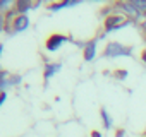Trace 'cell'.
<instances>
[{"label": "cell", "mask_w": 146, "mask_h": 137, "mask_svg": "<svg viewBox=\"0 0 146 137\" xmlns=\"http://www.w3.org/2000/svg\"><path fill=\"white\" fill-rule=\"evenodd\" d=\"M129 24H132L131 19H127V17L122 16V14L113 12V14H110L108 17H105V21H103V34H108V33H112V31L122 29V28H125V26H129Z\"/></svg>", "instance_id": "cell-1"}, {"label": "cell", "mask_w": 146, "mask_h": 137, "mask_svg": "<svg viewBox=\"0 0 146 137\" xmlns=\"http://www.w3.org/2000/svg\"><path fill=\"white\" fill-rule=\"evenodd\" d=\"M132 55V46H125L120 41H108L105 50H103V57L105 58H117V57H131Z\"/></svg>", "instance_id": "cell-2"}, {"label": "cell", "mask_w": 146, "mask_h": 137, "mask_svg": "<svg viewBox=\"0 0 146 137\" xmlns=\"http://www.w3.org/2000/svg\"><path fill=\"white\" fill-rule=\"evenodd\" d=\"M67 41H72L69 36H65V34H60V33H53V34H50L48 38H46V41H45V48L48 50V51H57L62 45H65Z\"/></svg>", "instance_id": "cell-3"}, {"label": "cell", "mask_w": 146, "mask_h": 137, "mask_svg": "<svg viewBox=\"0 0 146 137\" xmlns=\"http://www.w3.org/2000/svg\"><path fill=\"white\" fill-rule=\"evenodd\" d=\"M9 26H12L14 34H16V33H23V31H26V29L29 28V17H28V14H19V16L14 19V22L9 24Z\"/></svg>", "instance_id": "cell-4"}, {"label": "cell", "mask_w": 146, "mask_h": 137, "mask_svg": "<svg viewBox=\"0 0 146 137\" xmlns=\"http://www.w3.org/2000/svg\"><path fill=\"white\" fill-rule=\"evenodd\" d=\"M96 46H98V38L86 41V46L83 50V58L86 62H93L96 58Z\"/></svg>", "instance_id": "cell-5"}, {"label": "cell", "mask_w": 146, "mask_h": 137, "mask_svg": "<svg viewBox=\"0 0 146 137\" xmlns=\"http://www.w3.org/2000/svg\"><path fill=\"white\" fill-rule=\"evenodd\" d=\"M60 70H62V63H60V62H46L45 70H43V79L48 81V79H52L55 74H58Z\"/></svg>", "instance_id": "cell-6"}, {"label": "cell", "mask_w": 146, "mask_h": 137, "mask_svg": "<svg viewBox=\"0 0 146 137\" xmlns=\"http://www.w3.org/2000/svg\"><path fill=\"white\" fill-rule=\"evenodd\" d=\"M74 5H79V0H58V2H50L46 5L48 11L52 12H57L60 9H65V7H74Z\"/></svg>", "instance_id": "cell-7"}, {"label": "cell", "mask_w": 146, "mask_h": 137, "mask_svg": "<svg viewBox=\"0 0 146 137\" xmlns=\"http://www.w3.org/2000/svg\"><path fill=\"white\" fill-rule=\"evenodd\" d=\"M14 9L19 14H28V11L33 9V2H31V0H16V2H14Z\"/></svg>", "instance_id": "cell-8"}, {"label": "cell", "mask_w": 146, "mask_h": 137, "mask_svg": "<svg viewBox=\"0 0 146 137\" xmlns=\"http://www.w3.org/2000/svg\"><path fill=\"white\" fill-rule=\"evenodd\" d=\"M100 117H102V122H103V127L105 128H112L113 127V118L110 117V113H108L107 108H102L100 110Z\"/></svg>", "instance_id": "cell-9"}, {"label": "cell", "mask_w": 146, "mask_h": 137, "mask_svg": "<svg viewBox=\"0 0 146 137\" xmlns=\"http://www.w3.org/2000/svg\"><path fill=\"white\" fill-rule=\"evenodd\" d=\"M131 4L141 12V14H144L146 16V0H131Z\"/></svg>", "instance_id": "cell-10"}, {"label": "cell", "mask_w": 146, "mask_h": 137, "mask_svg": "<svg viewBox=\"0 0 146 137\" xmlns=\"http://www.w3.org/2000/svg\"><path fill=\"white\" fill-rule=\"evenodd\" d=\"M12 7H14V4L11 2V0H0V12L2 14H7Z\"/></svg>", "instance_id": "cell-11"}, {"label": "cell", "mask_w": 146, "mask_h": 137, "mask_svg": "<svg viewBox=\"0 0 146 137\" xmlns=\"http://www.w3.org/2000/svg\"><path fill=\"white\" fill-rule=\"evenodd\" d=\"M5 26H7L5 14H2V12H0V33H5Z\"/></svg>", "instance_id": "cell-12"}, {"label": "cell", "mask_w": 146, "mask_h": 137, "mask_svg": "<svg viewBox=\"0 0 146 137\" xmlns=\"http://www.w3.org/2000/svg\"><path fill=\"white\" fill-rule=\"evenodd\" d=\"M9 77H11L9 70H7V68H2V67H0V81H7Z\"/></svg>", "instance_id": "cell-13"}, {"label": "cell", "mask_w": 146, "mask_h": 137, "mask_svg": "<svg viewBox=\"0 0 146 137\" xmlns=\"http://www.w3.org/2000/svg\"><path fill=\"white\" fill-rule=\"evenodd\" d=\"M113 76H115L119 81H124V79L127 77V70H115V72H113Z\"/></svg>", "instance_id": "cell-14"}, {"label": "cell", "mask_w": 146, "mask_h": 137, "mask_svg": "<svg viewBox=\"0 0 146 137\" xmlns=\"http://www.w3.org/2000/svg\"><path fill=\"white\" fill-rule=\"evenodd\" d=\"M21 81H23V77H21V76H11V77H9L11 86H16V84H19Z\"/></svg>", "instance_id": "cell-15"}, {"label": "cell", "mask_w": 146, "mask_h": 137, "mask_svg": "<svg viewBox=\"0 0 146 137\" xmlns=\"http://www.w3.org/2000/svg\"><path fill=\"white\" fill-rule=\"evenodd\" d=\"M11 86V82H9V79L7 81H0V94H2V93H5V89Z\"/></svg>", "instance_id": "cell-16"}, {"label": "cell", "mask_w": 146, "mask_h": 137, "mask_svg": "<svg viewBox=\"0 0 146 137\" xmlns=\"http://www.w3.org/2000/svg\"><path fill=\"white\" fill-rule=\"evenodd\" d=\"M137 24H139V26H141V29H143V31L146 33V16H143V19H141V21H139Z\"/></svg>", "instance_id": "cell-17"}, {"label": "cell", "mask_w": 146, "mask_h": 137, "mask_svg": "<svg viewBox=\"0 0 146 137\" xmlns=\"http://www.w3.org/2000/svg\"><path fill=\"white\" fill-rule=\"evenodd\" d=\"M5 99H7V93H2V94H0V106L5 103Z\"/></svg>", "instance_id": "cell-18"}, {"label": "cell", "mask_w": 146, "mask_h": 137, "mask_svg": "<svg viewBox=\"0 0 146 137\" xmlns=\"http://www.w3.org/2000/svg\"><path fill=\"white\" fill-rule=\"evenodd\" d=\"M115 135H117V137H124V135H125V130H124V128H119V130L115 132Z\"/></svg>", "instance_id": "cell-19"}, {"label": "cell", "mask_w": 146, "mask_h": 137, "mask_svg": "<svg viewBox=\"0 0 146 137\" xmlns=\"http://www.w3.org/2000/svg\"><path fill=\"white\" fill-rule=\"evenodd\" d=\"M91 137H102V132L100 130H91Z\"/></svg>", "instance_id": "cell-20"}, {"label": "cell", "mask_w": 146, "mask_h": 137, "mask_svg": "<svg viewBox=\"0 0 146 137\" xmlns=\"http://www.w3.org/2000/svg\"><path fill=\"white\" fill-rule=\"evenodd\" d=\"M141 60L146 63V50H143V53H141Z\"/></svg>", "instance_id": "cell-21"}, {"label": "cell", "mask_w": 146, "mask_h": 137, "mask_svg": "<svg viewBox=\"0 0 146 137\" xmlns=\"http://www.w3.org/2000/svg\"><path fill=\"white\" fill-rule=\"evenodd\" d=\"M41 5V2H33V9H38Z\"/></svg>", "instance_id": "cell-22"}, {"label": "cell", "mask_w": 146, "mask_h": 137, "mask_svg": "<svg viewBox=\"0 0 146 137\" xmlns=\"http://www.w3.org/2000/svg\"><path fill=\"white\" fill-rule=\"evenodd\" d=\"M2 53H4V45L0 43V57H2Z\"/></svg>", "instance_id": "cell-23"}, {"label": "cell", "mask_w": 146, "mask_h": 137, "mask_svg": "<svg viewBox=\"0 0 146 137\" xmlns=\"http://www.w3.org/2000/svg\"><path fill=\"white\" fill-rule=\"evenodd\" d=\"M144 41H146V34H144Z\"/></svg>", "instance_id": "cell-24"}, {"label": "cell", "mask_w": 146, "mask_h": 137, "mask_svg": "<svg viewBox=\"0 0 146 137\" xmlns=\"http://www.w3.org/2000/svg\"><path fill=\"white\" fill-rule=\"evenodd\" d=\"M143 137H146V135H143Z\"/></svg>", "instance_id": "cell-25"}]
</instances>
